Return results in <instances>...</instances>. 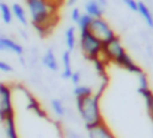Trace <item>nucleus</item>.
<instances>
[{"label":"nucleus","instance_id":"f257e3e1","mask_svg":"<svg viewBox=\"0 0 153 138\" xmlns=\"http://www.w3.org/2000/svg\"><path fill=\"white\" fill-rule=\"evenodd\" d=\"M26 8L36 32L41 35L48 33V29L56 23L57 8L47 0H26Z\"/></svg>","mask_w":153,"mask_h":138},{"label":"nucleus","instance_id":"f03ea898","mask_svg":"<svg viewBox=\"0 0 153 138\" xmlns=\"http://www.w3.org/2000/svg\"><path fill=\"white\" fill-rule=\"evenodd\" d=\"M99 101H101V93L99 92H95L89 96L75 99L76 111H78V114H80V117L84 123V128H90L93 125H98V123L104 122L102 114H101Z\"/></svg>","mask_w":153,"mask_h":138},{"label":"nucleus","instance_id":"7ed1b4c3","mask_svg":"<svg viewBox=\"0 0 153 138\" xmlns=\"http://www.w3.org/2000/svg\"><path fill=\"white\" fill-rule=\"evenodd\" d=\"M80 48H81V53L83 56L89 60V62H93L95 59H98L102 53V42L93 36L89 30H83L80 32Z\"/></svg>","mask_w":153,"mask_h":138},{"label":"nucleus","instance_id":"20e7f679","mask_svg":"<svg viewBox=\"0 0 153 138\" xmlns=\"http://www.w3.org/2000/svg\"><path fill=\"white\" fill-rule=\"evenodd\" d=\"M15 116L14 113V101H12V87L6 83H0V123L5 119Z\"/></svg>","mask_w":153,"mask_h":138},{"label":"nucleus","instance_id":"39448f33","mask_svg":"<svg viewBox=\"0 0 153 138\" xmlns=\"http://www.w3.org/2000/svg\"><path fill=\"white\" fill-rule=\"evenodd\" d=\"M89 32L93 36H96L102 44L107 42V41H110V39H113L116 36V32L111 29V26L108 24V21L104 20V17L102 18H93L92 23H90V26H89Z\"/></svg>","mask_w":153,"mask_h":138},{"label":"nucleus","instance_id":"423d86ee","mask_svg":"<svg viewBox=\"0 0 153 138\" xmlns=\"http://www.w3.org/2000/svg\"><path fill=\"white\" fill-rule=\"evenodd\" d=\"M86 131H87V138H117L111 132V129L107 126L105 122H101L98 125L86 128Z\"/></svg>","mask_w":153,"mask_h":138},{"label":"nucleus","instance_id":"0eeeda50","mask_svg":"<svg viewBox=\"0 0 153 138\" xmlns=\"http://www.w3.org/2000/svg\"><path fill=\"white\" fill-rule=\"evenodd\" d=\"M117 66H120V68H123L125 71H128V72H132V74H135V75H138V74H141L143 72V69L135 63V60L128 54V51H125L116 62H114Z\"/></svg>","mask_w":153,"mask_h":138},{"label":"nucleus","instance_id":"6e6552de","mask_svg":"<svg viewBox=\"0 0 153 138\" xmlns=\"http://www.w3.org/2000/svg\"><path fill=\"white\" fill-rule=\"evenodd\" d=\"M0 51H9V53H14L17 56H23L24 48L17 41H14L5 35H0Z\"/></svg>","mask_w":153,"mask_h":138},{"label":"nucleus","instance_id":"1a4fd4ad","mask_svg":"<svg viewBox=\"0 0 153 138\" xmlns=\"http://www.w3.org/2000/svg\"><path fill=\"white\" fill-rule=\"evenodd\" d=\"M104 12H105V8L98 0H87L84 3V14L90 15L92 18H102Z\"/></svg>","mask_w":153,"mask_h":138},{"label":"nucleus","instance_id":"9d476101","mask_svg":"<svg viewBox=\"0 0 153 138\" xmlns=\"http://www.w3.org/2000/svg\"><path fill=\"white\" fill-rule=\"evenodd\" d=\"M137 14L144 20V23L147 24V27H149V29H153V12L150 11V8L143 2V0H138Z\"/></svg>","mask_w":153,"mask_h":138},{"label":"nucleus","instance_id":"9b49d317","mask_svg":"<svg viewBox=\"0 0 153 138\" xmlns=\"http://www.w3.org/2000/svg\"><path fill=\"white\" fill-rule=\"evenodd\" d=\"M42 65H44L47 69L53 71V72H57V71H59V62H57V57H56L53 48H48V50L44 53V56H42Z\"/></svg>","mask_w":153,"mask_h":138},{"label":"nucleus","instance_id":"f8f14e48","mask_svg":"<svg viewBox=\"0 0 153 138\" xmlns=\"http://www.w3.org/2000/svg\"><path fill=\"white\" fill-rule=\"evenodd\" d=\"M138 93L143 96L144 104H146V108H147V113H149V117L153 122V92L150 90V86H147V87H138Z\"/></svg>","mask_w":153,"mask_h":138},{"label":"nucleus","instance_id":"ddd939ff","mask_svg":"<svg viewBox=\"0 0 153 138\" xmlns=\"http://www.w3.org/2000/svg\"><path fill=\"white\" fill-rule=\"evenodd\" d=\"M62 65H63V69H62V78L63 80H69L71 75H72V60H71V51H63L62 54Z\"/></svg>","mask_w":153,"mask_h":138},{"label":"nucleus","instance_id":"4468645a","mask_svg":"<svg viewBox=\"0 0 153 138\" xmlns=\"http://www.w3.org/2000/svg\"><path fill=\"white\" fill-rule=\"evenodd\" d=\"M11 9H12V17H14L18 23H21L23 26H27L29 18H27V11L24 9V6L20 5V3H14V5L11 6Z\"/></svg>","mask_w":153,"mask_h":138},{"label":"nucleus","instance_id":"2eb2a0df","mask_svg":"<svg viewBox=\"0 0 153 138\" xmlns=\"http://www.w3.org/2000/svg\"><path fill=\"white\" fill-rule=\"evenodd\" d=\"M5 128V134L6 138H20L18 132H17V125H15V116H11L8 119H5V122L2 123Z\"/></svg>","mask_w":153,"mask_h":138},{"label":"nucleus","instance_id":"dca6fc26","mask_svg":"<svg viewBox=\"0 0 153 138\" xmlns=\"http://www.w3.org/2000/svg\"><path fill=\"white\" fill-rule=\"evenodd\" d=\"M65 44H66V50L72 53L75 45H76V35H75V27L74 26L66 29V32H65Z\"/></svg>","mask_w":153,"mask_h":138},{"label":"nucleus","instance_id":"f3484780","mask_svg":"<svg viewBox=\"0 0 153 138\" xmlns=\"http://www.w3.org/2000/svg\"><path fill=\"white\" fill-rule=\"evenodd\" d=\"M0 17H2V21L5 24H11L14 17H12V9L8 3L5 2H0Z\"/></svg>","mask_w":153,"mask_h":138},{"label":"nucleus","instance_id":"a211bd4d","mask_svg":"<svg viewBox=\"0 0 153 138\" xmlns=\"http://www.w3.org/2000/svg\"><path fill=\"white\" fill-rule=\"evenodd\" d=\"M74 98L76 99V98H84V96H89V95H92V93H95V90H93V87H90V86H86V84H78V86H75L74 87Z\"/></svg>","mask_w":153,"mask_h":138},{"label":"nucleus","instance_id":"6ab92c4d","mask_svg":"<svg viewBox=\"0 0 153 138\" xmlns=\"http://www.w3.org/2000/svg\"><path fill=\"white\" fill-rule=\"evenodd\" d=\"M51 110L59 119L65 117V114H66V108H65V105L60 99H53L51 101Z\"/></svg>","mask_w":153,"mask_h":138},{"label":"nucleus","instance_id":"aec40b11","mask_svg":"<svg viewBox=\"0 0 153 138\" xmlns=\"http://www.w3.org/2000/svg\"><path fill=\"white\" fill-rule=\"evenodd\" d=\"M92 17L90 15H87V14H81V17H80V20L76 21V29H78L80 32H83V30H89V26H90V23H92Z\"/></svg>","mask_w":153,"mask_h":138},{"label":"nucleus","instance_id":"412c9836","mask_svg":"<svg viewBox=\"0 0 153 138\" xmlns=\"http://www.w3.org/2000/svg\"><path fill=\"white\" fill-rule=\"evenodd\" d=\"M81 78H83L81 71H74L69 80H71V83H72L74 86H78V84H81Z\"/></svg>","mask_w":153,"mask_h":138},{"label":"nucleus","instance_id":"4be33fe9","mask_svg":"<svg viewBox=\"0 0 153 138\" xmlns=\"http://www.w3.org/2000/svg\"><path fill=\"white\" fill-rule=\"evenodd\" d=\"M81 9L80 8H72V11H71V21L74 23V24H76V21L80 20V17H81Z\"/></svg>","mask_w":153,"mask_h":138},{"label":"nucleus","instance_id":"5701e85b","mask_svg":"<svg viewBox=\"0 0 153 138\" xmlns=\"http://www.w3.org/2000/svg\"><path fill=\"white\" fill-rule=\"evenodd\" d=\"M123 3L126 5L128 9H131L132 12H137V8H138V0H123Z\"/></svg>","mask_w":153,"mask_h":138},{"label":"nucleus","instance_id":"b1692460","mask_svg":"<svg viewBox=\"0 0 153 138\" xmlns=\"http://www.w3.org/2000/svg\"><path fill=\"white\" fill-rule=\"evenodd\" d=\"M0 72H12V66L5 60H0Z\"/></svg>","mask_w":153,"mask_h":138},{"label":"nucleus","instance_id":"393cba45","mask_svg":"<svg viewBox=\"0 0 153 138\" xmlns=\"http://www.w3.org/2000/svg\"><path fill=\"white\" fill-rule=\"evenodd\" d=\"M47 2H50L51 5H54L56 8H59V6H60V3L63 2V0H47Z\"/></svg>","mask_w":153,"mask_h":138},{"label":"nucleus","instance_id":"a878e982","mask_svg":"<svg viewBox=\"0 0 153 138\" xmlns=\"http://www.w3.org/2000/svg\"><path fill=\"white\" fill-rule=\"evenodd\" d=\"M68 135H69V138H81V137H80L78 134H75L74 131H71V132H69Z\"/></svg>","mask_w":153,"mask_h":138},{"label":"nucleus","instance_id":"bb28decb","mask_svg":"<svg viewBox=\"0 0 153 138\" xmlns=\"http://www.w3.org/2000/svg\"><path fill=\"white\" fill-rule=\"evenodd\" d=\"M78 0H66V5H69V6H74Z\"/></svg>","mask_w":153,"mask_h":138},{"label":"nucleus","instance_id":"cd10ccee","mask_svg":"<svg viewBox=\"0 0 153 138\" xmlns=\"http://www.w3.org/2000/svg\"><path fill=\"white\" fill-rule=\"evenodd\" d=\"M0 2H2V0H0Z\"/></svg>","mask_w":153,"mask_h":138}]
</instances>
